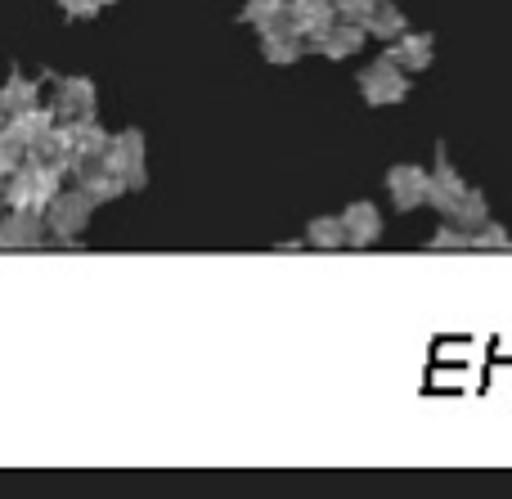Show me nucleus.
I'll use <instances>...</instances> for the list:
<instances>
[{
    "mask_svg": "<svg viewBox=\"0 0 512 499\" xmlns=\"http://www.w3.org/2000/svg\"><path fill=\"white\" fill-rule=\"evenodd\" d=\"M427 207H436V212H441L450 225H459V230H481V225L490 221L486 194H481V189H472L468 180L459 176V167L450 162L445 144H436V162H432V203H427Z\"/></svg>",
    "mask_w": 512,
    "mask_h": 499,
    "instance_id": "obj_1",
    "label": "nucleus"
},
{
    "mask_svg": "<svg viewBox=\"0 0 512 499\" xmlns=\"http://www.w3.org/2000/svg\"><path fill=\"white\" fill-rule=\"evenodd\" d=\"M72 171L63 167V162L54 158H41V153H27L23 162H18V171L9 176L5 185V207H18V212H41L59 198L63 180H68Z\"/></svg>",
    "mask_w": 512,
    "mask_h": 499,
    "instance_id": "obj_2",
    "label": "nucleus"
},
{
    "mask_svg": "<svg viewBox=\"0 0 512 499\" xmlns=\"http://www.w3.org/2000/svg\"><path fill=\"white\" fill-rule=\"evenodd\" d=\"M95 207H99V203H95V198H90L81 185L59 189V198L45 207V230H50V243L77 248V243L86 239L90 221H95Z\"/></svg>",
    "mask_w": 512,
    "mask_h": 499,
    "instance_id": "obj_3",
    "label": "nucleus"
},
{
    "mask_svg": "<svg viewBox=\"0 0 512 499\" xmlns=\"http://www.w3.org/2000/svg\"><path fill=\"white\" fill-rule=\"evenodd\" d=\"M414 72H405L391 54H382V59H373L369 68H360V77H355V86H360V99L369 108H396L409 99V90H414Z\"/></svg>",
    "mask_w": 512,
    "mask_h": 499,
    "instance_id": "obj_4",
    "label": "nucleus"
},
{
    "mask_svg": "<svg viewBox=\"0 0 512 499\" xmlns=\"http://www.w3.org/2000/svg\"><path fill=\"white\" fill-rule=\"evenodd\" d=\"M104 162L126 180V189H131V194L149 189V140H144V131H135V126L113 131Z\"/></svg>",
    "mask_w": 512,
    "mask_h": 499,
    "instance_id": "obj_5",
    "label": "nucleus"
},
{
    "mask_svg": "<svg viewBox=\"0 0 512 499\" xmlns=\"http://www.w3.org/2000/svg\"><path fill=\"white\" fill-rule=\"evenodd\" d=\"M59 135H63V158H68V171L81 167V162H90V158H104V153H108V140H113V131H108L99 117L59 122Z\"/></svg>",
    "mask_w": 512,
    "mask_h": 499,
    "instance_id": "obj_6",
    "label": "nucleus"
},
{
    "mask_svg": "<svg viewBox=\"0 0 512 499\" xmlns=\"http://www.w3.org/2000/svg\"><path fill=\"white\" fill-rule=\"evenodd\" d=\"M387 198L396 212H418L423 203H432V171H423L418 162H396L387 167Z\"/></svg>",
    "mask_w": 512,
    "mask_h": 499,
    "instance_id": "obj_7",
    "label": "nucleus"
},
{
    "mask_svg": "<svg viewBox=\"0 0 512 499\" xmlns=\"http://www.w3.org/2000/svg\"><path fill=\"white\" fill-rule=\"evenodd\" d=\"M59 126V113H54V104L45 99V104L36 108H23V113H9L5 122H0V135H5L9 144H14L18 153H32L36 144L45 140V135Z\"/></svg>",
    "mask_w": 512,
    "mask_h": 499,
    "instance_id": "obj_8",
    "label": "nucleus"
},
{
    "mask_svg": "<svg viewBox=\"0 0 512 499\" xmlns=\"http://www.w3.org/2000/svg\"><path fill=\"white\" fill-rule=\"evenodd\" d=\"M369 41H373V36H369V27H364V23H355V18H333L324 32L310 36V50H315L319 59L342 63V59H355V54H360Z\"/></svg>",
    "mask_w": 512,
    "mask_h": 499,
    "instance_id": "obj_9",
    "label": "nucleus"
},
{
    "mask_svg": "<svg viewBox=\"0 0 512 499\" xmlns=\"http://www.w3.org/2000/svg\"><path fill=\"white\" fill-rule=\"evenodd\" d=\"M50 104L59 122H81V117H99V86L90 77H59L50 90Z\"/></svg>",
    "mask_w": 512,
    "mask_h": 499,
    "instance_id": "obj_10",
    "label": "nucleus"
},
{
    "mask_svg": "<svg viewBox=\"0 0 512 499\" xmlns=\"http://www.w3.org/2000/svg\"><path fill=\"white\" fill-rule=\"evenodd\" d=\"M256 45H261V59L274 63V68H292V63H301L310 54V36L297 32L288 18L265 27V32H256Z\"/></svg>",
    "mask_w": 512,
    "mask_h": 499,
    "instance_id": "obj_11",
    "label": "nucleus"
},
{
    "mask_svg": "<svg viewBox=\"0 0 512 499\" xmlns=\"http://www.w3.org/2000/svg\"><path fill=\"white\" fill-rule=\"evenodd\" d=\"M41 243H50L41 212H18V207L0 212V252H27V248H41Z\"/></svg>",
    "mask_w": 512,
    "mask_h": 499,
    "instance_id": "obj_12",
    "label": "nucleus"
},
{
    "mask_svg": "<svg viewBox=\"0 0 512 499\" xmlns=\"http://www.w3.org/2000/svg\"><path fill=\"white\" fill-rule=\"evenodd\" d=\"M342 225H346V248H373L387 230L382 221V207L369 203V198H355V203L342 207Z\"/></svg>",
    "mask_w": 512,
    "mask_h": 499,
    "instance_id": "obj_13",
    "label": "nucleus"
},
{
    "mask_svg": "<svg viewBox=\"0 0 512 499\" xmlns=\"http://www.w3.org/2000/svg\"><path fill=\"white\" fill-rule=\"evenodd\" d=\"M72 185L86 189V194L95 198L99 207H104V203H117L122 194H131V189H126V180L117 176V171L108 167L104 158H90V162H81V167H72Z\"/></svg>",
    "mask_w": 512,
    "mask_h": 499,
    "instance_id": "obj_14",
    "label": "nucleus"
},
{
    "mask_svg": "<svg viewBox=\"0 0 512 499\" xmlns=\"http://www.w3.org/2000/svg\"><path fill=\"white\" fill-rule=\"evenodd\" d=\"M387 54L405 72H427L432 68V59H436V36L432 32H414V27H409V32H400L396 41L387 45Z\"/></svg>",
    "mask_w": 512,
    "mask_h": 499,
    "instance_id": "obj_15",
    "label": "nucleus"
},
{
    "mask_svg": "<svg viewBox=\"0 0 512 499\" xmlns=\"http://www.w3.org/2000/svg\"><path fill=\"white\" fill-rule=\"evenodd\" d=\"M36 104H45L41 81H32L23 68H14L5 77V86H0V108H5V117L9 113H23V108H36Z\"/></svg>",
    "mask_w": 512,
    "mask_h": 499,
    "instance_id": "obj_16",
    "label": "nucleus"
},
{
    "mask_svg": "<svg viewBox=\"0 0 512 499\" xmlns=\"http://www.w3.org/2000/svg\"><path fill=\"white\" fill-rule=\"evenodd\" d=\"M333 18H342L333 0H292V9H288V23L297 27V32H306V36L324 32Z\"/></svg>",
    "mask_w": 512,
    "mask_h": 499,
    "instance_id": "obj_17",
    "label": "nucleus"
},
{
    "mask_svg": "<svg viewBox=\"0 0 512 499\" xmlns=\"http://www.w3.org/2000/svg\"><path fill=\"white\" fill-rule=\"evenodd\" d=\"M364 27H369L373 41L391 45L400 32H409V18H405V9H400L396 0H378V5H373V14L364 18Z\"/></svg>",
    "mask_w": 512,
    "mask_h": 499,
    "instance_id": "obj_18",
    "label": "nucleus"
},
{
    "mask_svg": "<svg viewBox=\"0 0 512 499\" xmlns=\"http://www.w3.org/2000/svg\"><path fill=\"white\" fill-rule=\"evenodd\" d=\"M306 243L315 252H337L346 248V225H342V212L337 216H315V221H306Z\"/></svg>",
    "mask_w": 512,
    "mask_h": 499,
    "instance_id": "obj_19",
    "label": "nucleus"
},
{
    "mask_svg": "<svg viewBox=\"0 0 512 499\" xmlns=\"http://www.w3.org/2000/svg\"><path fill=\"white\" fill-rule=\"evenodd\" d=\"M292 9V0H243V23L256 27V32H265V27L283 23Z\"/></svg>",
    "mask_w": 512,
    "mask_h": 499,
    "instance_id": "obj_20",
    "label": "nucleus"
},
{
    "mask_svg": "<svg viewBox=\"0 0 512 499\" xmlns=\"http://www.w3.org/2000/svg\"><path fill=\"white\" fill-rule=\"evenodd\" d=\"M472 252H512V234L504 225L486 221L481 230H472Z\"/></svg>",
    "mask_w": 512,
    "mask_h": 499,
    "instance_id": "obj_21",
    "label": "nucleus"
},
{
    "mask_svg": "<svg viewBox=\"0 0 512 499\" xmlns=\"http://www.w3.org/2000/svg\"><path fill=\"white\" fill-rule=\"evenodd\" d=\"M427 248H432V252H468L472 248V230H459V225L445 221L441 230L427 239Z\"/></svg>",
    "mask_w": 512,
    "mask_h": 499,
    "instance_id": "obj_22",
    "label": "nucleus"
},
{
    "mask_svg": "<svg viewBox=\"0 0 512 499\" xmlns=\"http://www.w3.org/2000/svg\"><path fill=\"white\" fill-rule=\"evenodd\" d=\"M54 5L63 9V18H72V23H86V18H99L104 9H113V0H54Z\"/></svg>",
    "mask_w": 512,
    "mask_h": 499,
    "instance_id": "obj_23",
    "label": "nucleus"
},
{
    "mask_svg": "<svg viewBox=\"0 0 512 499\" xmlns=\"http://www.w3.org/2000/svg\"><path fill=\"white\" fill-rule=\"evenodd\" d=\"M23 158H27V153H18L14 144H9L5 135H0V189L9 185V176H14V171H18V162H23Z\"/></svg>",
    "mask_w": 512,
    "mask_h": 499,
    "instance_id": "obj_24",
    "label": "nucleus"
},
{
    "mask_svg": "<svg viewBox=\"0 0 512 499\" xmlns=\"http://www.w3.org/2000/svg\"><path fill=\"white\" fill-rule=\"evenodd\" d=\"M337 5V14L342 18H355V23H364V18L373 14V5H378V0H333Z\"/></svg>",
    "mask_w": 512,
    "mask_h": 499,
    "instance_id": "obj_25",
    "label": "nucleus"
},
{
    "mask_svg": "<svg viewBox=\"0 0 512 499\" xmlns=\"http://www.w3.org/2000/svg\"><path fill=\"white\" fill-rule=\"evenodd\" d=\"M301 248H310L306 239H279L274 243V252H301Z\"/></svg>",
    "mask_w": 512,
    "mask_h": 499,
    "instance_id": "obj_26",
    "label": "nucleus"
},
{
    "mask_svg": "<svg viewBox=\"0 0 512 499\" xmlns=\"http://www.w3.org/2000/svg\"><path fill=\"white\" fill-rule=\"evenodd\" d=\"M0 212H5V189H0Z\"/></svg>",
    "mask_w": 512,
    "mask_h": 499,
    "instance_id": "obj_27",
    "label": "nucleus"
},
{
    "mask_svg": "<svg viewBox=\"0 0 512 499\" xmlns=\"http://www.w3.org/2000/svg\"><path fill=\"white\" fill-rule=\"evenodd\" d=\"M0 122H5V108H0Z\"/></svg>",
    "mask_w": 512,
    "mask_h": 499,
    "instance_id": "obj_28",
    "label": "nucleus"
}]
</instances>
